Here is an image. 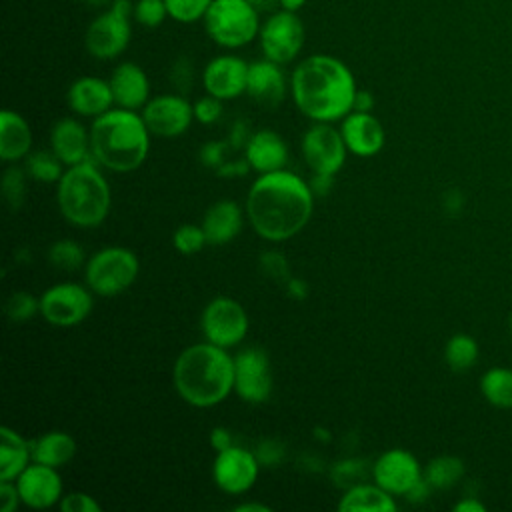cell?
Returning a JSON list of instances; mask_svg holds the SVG:
<instances>
[{
    "mask_svg": "<svg viewBox=\"0 0 512 512\" xmlns=\"http://www.w3.org/2000/svg\"><path fill=\"white\" fill-rule=\"evenodd\" d=\"M94 308V292L78 282H58L40 296V316L58 328L82 324Z\"/></svg>",
    "mask_w": 512,
    "mask_h": 512,
    "instance_id": "cell-9",
    "label": "cell"
},
{
    "mask_svg": "<svg viewBox=\"0 0 512 512\" xmlns=\"http://www.w3.org/2000/svg\"><path fill=\"white\" fill-rule=\"evenodd\" d=\"M190 80H192V66L188 64V60L180 58L178 62H174L172 66V82L176 86H190Z\"/></svg>",
    "mask_w": 512,
    "mask_h": 512,
    "instance_id": "cell-50",
    "label": "cell"
},
{
    "mask_svg": "<svg viewBox=\"0 0 512 512\" xmlns=\"http://www.w3.org/2000/svg\"><path fill=\"white\" fill-rule=\"evenodd\" d=\"M260 462L252 450L232 444L226 450L216 452L212 464V478L218 490L230 496L246 494L258 480Z\"/></svg>",
    "mask_w": 512,
    "mask_h": 512,
    "instance_id": "cell-14",
    "label": "cell"
},
{
    "mask_svg": "<svg viewBox=\"0 0 512 512\" xmlns=\"http://www.w3.org/2000/svg\"><path fill=\"white\" fill-rule=\"evenodd\" d=\"M80 2L86 6H92V8H108L112 0H80Z\"/></svg>",
    "mask_w": 512,
    "mask_h": 512,
    "instance_id": "cell-60",
    "label": "cell"
},
{
    "mask_svg": "<svg viewBox=\"0 0 512 512\" xmlns=\"http://www.w3.org/2000/svg\"><path fill=\"white\" fill-rule=\"evenodd\" d=\"M24 168L36 182L58 184L66 166L52 150H36L24 158Z\"/></svg>",
    "mask_w": 512,
    "mask_h": 512,
    "instance_id": "cell-32",
    "label": "cell"
},
{
    "mask_svg": "<svg viewBox=\"0 0 512 512\" xmlns=\"http://www.w3.org/2000/svg\"><path fill=\"white\" fill-rule=\"evenodd\" d=\"M168 18L180 24H192L204 20L212 0H164Z\"/></svg>",
    "mask_w": 512,
    "mask_h": 512,
    "instance_id": "cell-37",
    "label": "cell"
},
{
    "mask_svg": "<svg viewBox=\"0 0 512 512\" xmlns=\"http://www.w3.org/2000/svg\"><path fill=\"white\" fill-rule=\"evenodd\" d=\"M368 474H372V466H368L364 460L360 458H346V460H340L336 462L332 468H330V476H332V482L340 488H350L354 484H360V482H366L368 480Z\"/></svg>",
    "mask_w": 512,
    "mask_h": 512,
    "instance_id": "cell-35",
    "label": "cell"
},
{
    "mask_svg": "<svg viewBox=\"0 0 512 512\" xmlns=\"http://www.w3.org/2000/svg\"><path fill=\"white\" fill-rule=\"evenodd\" d=\"M480 392L488 404L496 408H512V370L494 366L480 378Z\"/></svg>",
    "mask_w": 512,
    "mask_h": 512,
    "instance_id": "cell-30",
    "label": "cell"
},
{
    "mask_svg": "<svg viewBox=\"0 0 512 512\" xmlns=\"http://www.w3.org/2000/svg\"><path fill=\"white\" fill-rule=\"evenodd\" d=\"M250 328L248 314L244 306L230 296L212 298L200 316V330L206 342H212L220 348L238 346Z\"/></svg>",
    "mask_w": 512,
    "mask_h": 512,
    "instance_id": "cell-10",
    "label": "cell"
},
{
    "mask_svg": "<svg viewBox=\"0 0 512 512\" xmlns=\"http://www.w3.org/2000/svg\"><path fill=\"white\" fill-rule=\"evenodd\" d=\"M200 224L204 228L208 244L224 246L230 244L242 232L244 214L238 202L224 198L208 206Z\"/></svg>",
    "mask_w": 512,
    "mask_h": 512,
    "instance_id": "cell-24",
    "label": "cell"
},
{
    "mask_svg": "<svg viewBox=\"0 0 512 512\" xmlns=\"http://www.w3.org/2000/svg\"><path fill=\"white\" fill-rule=\"evenodd\" d=\"M348 152L360 158L376 156L386 144V132L382 122L372 112H350L342 118L340 126Z\"/></svg>",
    "mask_w": 512,
    "mask_h": 512,
    "instance_id": "cell-20",
    "label": "cell"
},
{
    "mask_svg": "<svg viewBox=\"0 0 512 512\" xmlns=\"http://www.w3.org/2000/svg\"><path fill=\"white\" fill-rule=\"evenodd\" d=\"M308 184H310L314 196H328V192L334 186V176L332 174H312Z\"/></svg>",
    "mask_w": 512,
    "mask_h": 512,
    "instance_id": "cell-51",
    "label": "cell"
},
{
    "mask_svg": "<svg viewBox=\"0 0 512 512\" xmlns=\"http://www.w3.org/2000/svg\"><path fill=\"white\" fill-rule=\"evenodd\" d=\"M250 164L246 158H240V160H226L218 170L216 174L220 178H236V176H246L250 172Z\"/></svg>",
    "mask_w": 512,
    "mask_h": 512,
    "instance_id": "cell-48",
    "label": "cell"
},
{
    "mask_svg": "<svg viewBox=\"0 0 512 512\" xmlns=\"http://www.w3.org/2000/svg\"><path fill=\"white\" fill-rule=\"evenodd\" d=\"M308 0H278L280 8L284 10H290V12H300L304 6H306Z\"/></svg>",
    "mask_w": 512,
    "mask_h": 512,
    "instance_id": "cell-59",
    "label": "cell"
},
{
    "mask_svg": "<svg viewBox=\"0 0 512 512\" xmlns=\"http://www.w3.org/2000/svg\"><path fill=\"white\" fill-rule=\"evenodd\" d=\"M24 506L32 510H46L60 504L64 496V484L58 468L30 462L24 472L14 480Z\"/></svg>",
    "mask_w": 512,
    "mask_h": 512,
    "instance_id": "cell-18",
    "label": "cell"
},
{
    "mask_svg": "<svg viewBox=\"0 0 512 512\" xmlns=\"http://www.w3.org/2000/svg\"><path fill=\"white\" fill-rule=\"evenodd\" d=\"M56 204L64 220L76 228H96L108 218L110 184L92 158L64 170L56 184Z\"/></svg>",
    "mask_w": 512,
    "mask_h": 512,
    "instance_id": "cell-5",
    "label": "cell"
},
{
    "mask_svg": "<svg viewBox=\"0 0 512 512\" xmlns=\"http://www.w3.org/2000/svg\"><path fill=\"white\" fill-rule=\"evenodd\" d=\"M286 292H288V296L290 298H294V300H304V298H308V292H310V288H308V282L306 280H302V278H288V282H286Z\"/></svg>",
    "mask_w": 512,
    "mask_h": 512,
    "instance_id": "cell-53",
    "label": "cell"
},
{
    "mask_svg": "<svg viewBox=\"0 0 512 512\" xmlns=\"http://www.w3.org/2000/svg\"><path fill=\"white\" fill-rule=\"evenodd\" d=\"M244 158L248 160L250 168L258 174L276 172L286 166L288 160V146L284 138L274 130H256L252 132L246 148Z\"/></svg>",
    "mask_w": 512,
    "mask_h": 512,
    "instance_id": "cell-25",
    "label": "cell"
},
{
    "mask_svg": "<svg viewBox=\"0 0 512 512\" xmlns=\"http://www.w3.org/2000/svg\"><path fill=\"white\" fill-rule=\"evenodd\" d=\"M228 140H208L202 144L200 152H198V158H200V164L206 166V168H212L214 172L226 162V150H228Z\"/></svg>",
    "mask_w": 512,
    "mask_h": 512,
    "instance_id": "cell-45",
    "label": "cell"
},
{
    "mask_svg": "<svg viewBox=\"0 0 512 512\" xmlns=\"http://www.w3.org/2000/svg\"><path fill=\"white\" fill-rule=\"evenodd\" d=\"M260 14H270V12H274V10H278L280 8V4H278V0H248Z\"/></svg>",
    "mask_w": 512,
    "mask_h": 512,
    "instance_id": "cell-58",
    "label": "cell"
},
{
    "mask_svg": "<svg viewBox=\"0 0 512 512\" xmlns=\"http://www.w3.org/2000/svg\"><path fill=\"white\" fill-rule=\"evenodd\" d=\"M32 152V130L26 118L16 110L0 114V158L4 162L24 160Z\"/></svg>",
    "mask_w": 512,
    "mask_h": 512,
    "instance_id": "cell-26",
    "label": "cell"
},
{
    "mask_svg": "<svg viewBox=\"0 0 512 512\" xmlns=\"http://www.w3.org/2000/svg\"><path fill=\"white\" fill-rule=\"evenodd\" d=\"M114 104L128 110H142L150 100V80L144 68L136 62H120L110 78Z\"/></svg>",
    "mask_w": 512,
    "mask_h": 512,
    "instance_id": "cell-22",
    "label": "cell"
},
{
    "mask_svg": "<svg viewBox=\"0 0 512 512\" xmlns=\"http://www.w3.org/2000/svg\"><path fill=\"white\" fill-rule=\"evenodd\" d=\"M374 104H376L374 94L368 92V90H360V88H358V92H356V96H354V106H352V110H354V112H372V110H374Z\"/></svg>",
    "mask_w": 512,
    "mask_h": 512,
    "instance_id": "cell-54",
    "label": "cell"
},
{
    "mask_svg": "<svg viewBox=\"0 0 512 512\" xmlns=\"http://www.w3.org/2000/svg\"><path fill=\"white\" fill-rule=\"evenodd\" d=\"M222 102L220 98L212 96V94H206L202 98H198L194 102V120L204 124V126H210V124H216L222 116Z\"/></svg>",
    "mask_w": 512,
    "mask_h": 512,
    "instance_id": "cell-42",
    "label": "cell"
},
{
    "mask_svg": "<svg viewBox=\"0 0 512 512\" xmlns=\"http://www.w3.org/2000/svg\"><path fill=\"white\" fill-rule=\"evenodd\" d=\"M484 510H486V506L472 496L462 498L460 502L454 504V512H484Z\"/></svg>",
    "mask_w": 512,
    "mask_h": 512,
    "instance_id": "cell-56",
    "label": "cell"
},
{
    "mask_svg": "<svg viewBox=\"0 0 512 512\" xmlns=\"http://www.w3.org/2000/svg\"><path fill=\"white\" fill-rule=\"evenodd\" d=\"M58 506L62 512H102V504L86 492H68Z\"/></svg>",
    "mask_w": 512,
    "mask_h": 512,
    "instance_id": "cell-44",
    "label": "cell"
},
{
    "mask_svg": "<svg viewBox=\"0 0 512 512\" xmlns=\"http://www.w3.org/2000/svg\"><path fill=\"white\" fill-rule=\"evenodd\" d=\"M76 454V440L64 430H50L32 440V460L62 468L66 466Z\"/></svg>",
    "mask_w": 512,
    "mask_h": 512,
    "instance_id": "cell-29",
    "label": "cell"
},
{
    "mask_svg": "<svg viewBox=\"0 0 512 512\" xmlns=\"http://www.w3.org/2000/svg\"><path fill=\"white\" fill-rule=\"evenodd\" d=\"M444 360L454 372H466L478 360V344L470 334L458 332L444 346Z\"/></svg>",
    "mask_w": 512,
    "mask_h": 512,
    "instance_id": "cell-33",
    "label": "cell"
},
{
    "mask_svg": "<svg viewBox=\"0 0 512 512\" xmlns=\"http://www.w3.org/2000/svg\"><path fill=\"white\" fill-rule=\"evenodd\" d=\"M132 38V16L108 6L84 32V48L96 60H114L126 52Z\"/></svg>",
    "mask_w": 512,
    "mask_h": 512,
    "instance_id": "cell-11",
    "label": "cell"
},
{
    "mask_svg": "<svg viewBox=\"0 0 512 512\" xmlns=\"http://www.w3.org/2000/svg\"><path fill=\"white\" fill-rule=\"evenodd\" d=\"M232 444H234V438H232V434H230L228 428H224V426L212 428V432H210V446H212L216 452L226 450V448H230Z\"/></svg>",
    "mask_w": 512,
    "mask_h": 512,
    "instance_id": "cell-49",
    "label": "cell"
},
{
    "mask_svg": "<svg viewBox=\"0 0 512 512\" xmlns=\"http://www.w3.org/2000/svg\"><path fill=\"white\" fill-rule=\"evenodd\" d=\"M168 18L164 0H134L132 20L144 28H158Z\"/></svg>",
    "mask_w": 512,
    "mask_h": 512,
    "instance_id": "cell-40",
    "label": "cell"
},
{
    "mask_svg": "<svg viewBox=\"0 0 512 512\" xmlns=\"http://www.w3.org/2000/svg\"><path fill=\"white\" fill-rule=\"evenodd\" d=\"M248 66L242 56L224 52L208 60V64L202 70V88L206 94H212L220 100H234L240 94H246V82H248Z\"/></svg>",
    "mask_w": 512,
    "mask_h": 512,
    "instance_id": "cell-17",
    "label": "cell"
},
{
    "mask_svg": "<svg viewBox=\"0 0 512 512\" xmlns=\"http://www.w3.org/2000/svg\"><path fill=\"white\" fill-rule=\"evenodd\" d=\"M0 438V482L16 480L32 462V440L8 426L0 428Z\"/></svg>",
    "mask_w": 512,
    "mask_h": 512,
    "instance_id": "cell-28",
    "label": "cell"
},
{
    "mask_svg": "<svg viewBox=\"0 0 512 512\" xmlns=\"http://www.w3.org/2000/svg\"><path fill=\"white\" fill-rule=\"evenodd\" d=\"M302 154L312 174L336 176L346 162L348 148L340 128H334L332 122H314L302 134Z\"/></svg>",
    "mask_w": 512,
    "mask_h": 512,
    "instance_id": "cell-12",
    "label": "cell"
},
{
    "mask_svg": "<svg viewBox=\"0 0 512 512\" xmlns=\"http://www.w3.org/2000/svg\"><path fill=\"white\" fill-rule=\"evenodd\" d=\"M150 130L138 110L110 108L90 126L92 160L112 172L140 168L150 152Z\"/></svg>",
    "mask_w": 512,
    "mask_h": 512,
    "instance_id": "cell-4",
    "label": "cell"
},
{
    "mask_svg": "<svg viewBox=\"0 0 512 512\" xmlns=\"http://www.w3.org/2000/svg\"><path fill=\"white\" fill-rule=\"evenodd\" d=\"M314 192L290 170L260 174L246 194V216L252 230L268 242L300 234L312 218Z\"/></svg>",
    "mask_w": 512,
    "mask_h": 512,
    "instance_id": "cell-1",
    "label": "cell"
},
{
    "mask_svg": "<svg viewBox=\"0 0 512 512\" xmlns=\"http://www.w3.org/2000/svg\"><path fill=\"white\" fill-rule=\"evenodd\" d=\"M444 208H446V212H450V214H458L460 210H462V206H464V198H462V194H460V190H448L446 194H444Z\"/></svg>",
    "mask_w": 512,
    "mask_h": 512,
    "instance_id": "cell-55",
    "label": "cell"
},
{
    "mask_svg": "<svg viewBox=\"0 0 512 512\" xmlns=\"http://www.w3.org/2000/svg\"><path fill=\"white\" fill-rule=\"evenodd\" d=\"M356 92L352 70L332 54H310L290 74V96L312 122H336L348 116Z\"/></svg>",
    "mask_w": 512,
    "mask_h": 512,
    "instance_id": "cell-2",
    "label": "cell"
},
{
    "mask_svg": "<svg viewBox=\"0 0 512 512\" xmlns=\"http://www.w3.org/2000/svg\"><path fill=\"white\" fill-rule=\"evenodd\" d=\"M250 136H252V132L248 130V122H246V120H236L234 126H232V130H230L228 144H230L232 150H240V148L244 150L246 144H248V140H250Z\"/></svg>",
    "mask_w": 512,
    "mask_h": 512,
    "instance_id": "cell-47",
    "label": "cell"
},
{
    "mask_svg": "<svg viewBox=\"0 0 512 512\" xmlns=\"http://www.w3.org/2000/svg\"><path fill=\"white\" fill-rule=\"evenodd\" d=\"M234 392L248 404H264L272 394L270 356L248 346L234 356Z\"/></svg>",
    "mask_w": 512,
    "mask_h": 512,
    "instance_id": "cell-13",
    "label": "cell"
},
{
    "mask_svg": "<svg viewBox=\"0 0 512 512\" xmlns=\"http://www.w3.org/2000/svg\"><path fill=\"white\" fill-rule=\"evenodd\" d=\"M68 108L84 118H96L114 106L110 82L100 76H80L66 92Z\"/></svg>",
    "mask_w": 512,
    "mask_h": 512,
    "instance_id": "cell-21",
    "label": "cell"
},
{
    "mask_svg": "<svg viewBox=\"0 0 512 512\" xmlns=\"http://www.w3.org/2000/svg\"><path fill=\"white\" fill-rule=\"evenodd\" d=\"M316 438H322V440H330V434H328V430H324V428H316V434H314Z\"/></svg>",
    "mask_w": 512,
    "mask_h": 512,
    "instance_id": "cell-61",
    "label": "cell"
},
{
    "mask_svg": "<svg viewBox=\"0 0 512 512\" xmlns=\"http://www.w3.org/2000/svg\"><path fill=\"white\" fill-rule=\"evenodd\" d=\"M140 260L126 246H104L84 264L86 286L102 298L126 292L138 278Z\"/></svg>",
    "mask_w": 512,
    "mask_h": 512,
    "instance_id": "cell-7",
    "label": "cell"
},
{
    "mask_svg": "<svg viewBox=\"0 0 512 512\" xmlns=\"http://www.w3.org/2000/svg\"><path fill=\"white\" fill-rule=\"evenodd\" d=\"M260 466H266V468H272V466H280L284 456H286V448L280 440L276 438H264L258 442L256 450H254Z\"/></svg>",
    "mask_w": 512,
    "mask_h": 512,
    "instance_id": "cell-43",
    "label": "cell"
},
{
    "mask_svg": "<svg viewBox=\"0 0 512 512\" xmlns=\"http://www.w3.org/2000/svg\"><path fill=\"white\" fill-rule=\"evenodd\" d=\"M140 114L152 136L176 138L190 128L194 120V104L182 94H160L150 98Z\"/></svg>",
    "mask_w": 512,
    "mask_h": 512,
    "instance_id": "cell-15",
    "label": "cell"
},
{
    "mask_svg": "<svg viewBox=\"0 0 512 512\" xmlns=\"http://www.w3.org/2000/svg\"><path fill=\"white\" fill-rule=\"evenodd\" d=\"M84 248L70 238H62L52 242V246L48 248V260L54 268L58 270H66L72 272L76 268H80L84 264Z\"/></svg>",
    "mask_w": 512,
    "mask_h": 512,
    "instance_id": "cell-34",
    "label": "cell"
},
{
    "mask_svg": "<svg viewBox=\"0 0 512 512\" xmlns=\"http://www.w3.org/2000/svg\"><path fill=\"white\" fill-rule=\"evenodd\" d=\"M272 508L260 502H240L234 506V512H270Z\"/></svg>",
    "mask_w": 512,
    "mask_h": 512,
    "instance_id": "cell-57",
    "label": "cell"
},
{
    "mask_svg": "<svg viewBox=\"0 0 512 512\" xmlns=\"http://www.w3.org/2000/svg\"><path fill=\"white\" fill-rule=\"evenodd\" d=\"M288 88H290V80H286L282 64L272 62L264 56L260 60L250 62L246 94L256 104L266 108H276L284 102Z\"/></svg>",
    "mask_w": 512,
    "mask_h": 512,
    "instance_id": "cell-19",
    "label": "cell"
},
{
    "mask_svg": "<svg viewBox=\"0 0 512 512\" xmlns=\"http://www.w3.org/2000/svg\"><path fill=\"white\" fill-rule=\"evenodd\" d=\"M178 396L194 408H212L234 392V356L212 342L186 346L172 368Z\"/></svg>",
    "mask_w": 512,
    "mask_h": 512,
    "instance_id": "cell-3",
    "label": "cell"
},
{
    "mask_svg": "<svg viewBox=\"0 0 512 512\" xmlns=\"http://www.w3.org/2000/svg\"><path fill=\"white\" fill-rule=\"evenodd\" d=\"M172 244L180 254L192 256V254H198L208 244V240H206L202 224L200 226L180 224L172 234Z\"/></svg>",
    "mask_w": 512,
    "mask_h": 512,
    "instance_id": "cell-38",
    "label": "cell"
},
{
    "mask_svg": "<svg viewBox=\"0 0 512 512\" xmlns=\"http://www.w3.org/2000/svg\"><path fill=\"white\" fill-rule=\"evenodd\" d=\"M26 176H28L26 168H20V166H10L4 170L2 194H4L6 204L12 210L22 208V204L26 200Z\"/></svg>",
    "mask_w": 512,
    "mask_h": 512,
    "instance_id": "cell-36",
    "label": "cell"
},
{
    "mask_svg": "<svg viewBox=\"0 0 512 512\" xmlns=\"http://www.w3.org/2000/svg\"><path fill=\"white\" fill-rule=\"evenodd\" d=\"M34 314H40V298L32 296L30 292H14L6 300V316L12 322H28Z\"/></svg>",
    "mask_w": 512,
    "mask_h": 512,
    "instance_id": "cell-39",
    "label": "cell"
},
{
    "mask_svg": "<svg viewBox=\"0 0 512 512\" xmlns=\"http://www.w3.org/2000/svg\"><path fill=\"white\" fill-rule=\"evenodd\" d=\"M464 476V462L458 456H436L424 468V478L434 490H448Z\"/></svg>",
    "mask_w": 512,
    "mask_h": 512,
    "instance_id": "cell-31",
    "label": "cell"
},
{
    "mask_svg": "<svg viewBox=\"0 0 512 512\" xmlns=\"http://www.w3.org/2000/svg\"><path fill=\"white\" fill-rule=\"evenodd\" d=\"M396 508L394 496L376 482H360L346 488L338 502L340 512H394Z\"/></svg>",
    "mask_w": 512,
    "mask_h": 512,
    "instance_id": "cell-27",
    "label": "cell"
},
{
    "mask_svg": "<svg viewBox=\"0 0 512 512\" xmlns=\"http://www.w3.org/2000/svg\"><path fill=\"white\" fill-rule=\"evenodd\" d=\"M202 24L216 46L238 50L258 38L262 20L248 0H212Z\"/></svg>",
    "mask_w": 512,
    "mask_h": 512,
    "instance_id": "cell-6",
    "label": "cell"
},
{
    "mask_svg": "<svg viewBox=\"0 0 512 512\" xmlns=\"http://www.w3.org/2000/svg\"><path fill=\"white\" fill-rule=\"evenodd\" d=\"M50 150L66 168L86 162L92 158L90 130H86L76 118H60L50 130Z\"/></svg>",
    "mask_w": 512,
    "mask_h": 512,
    "instance_id": "cell-23",
    "label": "cell"
},
{
    "mask_svg": "<svg viewBox=\"0 0 512 512\" xmlns=\"http://www.w3.org/2000/svg\"><path fill=\"white\" fill-rule=\"evenodd\" d=\"M510 328H512V318H510Z\"/></svg>",
    "mask_w": 512,
    "mask_h": 512,
    "instance_id": "cell-62",
    "label": "cell"
},
{
    "mask_svg": "<svg viewBox=\"0 0 512 512\" xmlns=\"http://www.w3.org/2000/svg\"><path fill=\"white\" fill-rule=\"evenodd\" d=\"M372 480L392 496H406L424 476L418 458L404 448L382 452L372 464Z\"/></svg>",
    "mask_w": 512,
    "mask_h": 512,
    "instance_id": "cell-16",
    "label": "cell"
},
{
    "mask_svg": "<svg viewBox=\"0 0 512 512\" xmlns=\"http://www.w3.org/2000/svg\"><path fill=\"white\" fill-rule=\"evenodd\" d=\"M260 268H262V272L266 276H270L276 282H284L286 284L288 278H290V264L284 258V254L278 252V250H266L260 256Z\"/></svg>",
    "mask_w": 512,
    "mask_h": 512,
    "instance_id": "cell-41",
    "label": "cell"
},
{
    "mask_svg": "<svg viewBox=\"0 0 512 512\" xmlns=\"http://www.w3.org/2000/svg\"><path fill=\"white\" fill-rule=\"evenodd\" d=\"M18 504H22L20 500V492L14 480H6L0 482V508L2 512H14L18 508Z\"/></svg>",
    "mask_w": 512,
    "mask_h": 512,
    "instance_id": "cell-46",
    "label": "cell"
},
{
    "mask_svg": "<svg viewBox=\"0 0 512 512\" xmlns=\"http://www.w3.org/2000/svg\"><path fill=\"white\" fill-rule=\"evenodd\" d=\"M432 490H434V488H432V486L428 484V480L422 476V480H420L418 484H414L412 490L406 494V500L412 502V504H420V502L428 500V496H430Z\"/></svg>",
    "mask_w": 512,
    "mask_h": 512,
    "instance_id": "cell-52",
    "label": "cell"
},
{
    "mask_svg": "<svg viewBox=\"0 0 512 512\" xmlns=\"http://www.w3.org/2000/svg\"><path fill=\"white\" fill-rule=\"evenodd\" d=\"M304 40L306 28L302 18L298 16V12H290L284 8L266 14L258 32L262 56L282 66L294 62L300 56Z\"/></svg>",
    "mask_w": 512,
    "mask_h": 512,
    "instance_id": "cell-8",
    "label": "cell"
}]
</instances>
